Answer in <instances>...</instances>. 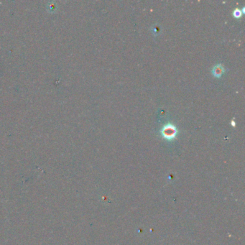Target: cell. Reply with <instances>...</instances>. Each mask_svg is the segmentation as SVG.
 I'll return each instance as SVG.
<instances>
[{
	"mask_svg": "<svg viewBox=\"0 0 245 245\" xmlns=\"http://www.w3.org/2000/svg\"><path fill=\"white\" fill-rule=\"evenodd\" d=\"M231 126L234 127L236 126V123H235V122H234V119H232V120H231Z\"/></svg>",
	"mask_w": 245,
	"mask_h": 245,
	"instance_id": "cell-5",
	"label": "cell"
},
{
	"mask_svg": "<svg viewBox=\"0 0 245 245\" xmlns=\"http://www.w3.org/2000/svg\"><path fill=\"white\" fill-rule=\"evenodd\" d=\"M225 72V69H224V66H223L221 63H218L216 66H214V67L212 68L211 73L214 75V77L216 78H220L224 73Z\"/></svg>",
	"mask_w": 245,
	"mask_h": 245,
	"instance_id": "cell-2",
	"label": "cell"
},
{
	"mask_svg": "<svg viewBox=\"0 0 245 245\" xmlns=\"http://www.w3.org/2000/svg\"><path fill=\"white\" fill-rule=\"evenodd\" d=\"M178 133V130L176 127L171 123H168L165 125L160 130V135L163 138L166 140H174Z\"/></svg>",
	"mask_w": 245,
	"mask_h": 245,
	"instance_id": "cell-1",
	"label": "cell"
},
{
	"mask_svg": "<svg viewBox=\"0 0 245 245\" xmlns=\"http://www.w3.org/2000/svg\"><path fill=\"white\" fill-rule=\"evenodd\" d=\"M160 27L157 25H155L154 27H153V29H152V32H153V34H155V35H158V33H160Z\"/></svg>",
	"mask_w": 245,
	"mask_h": 245,
	"instance_id": "cell-4",
	"label": "cell"
},
{
	"mask_svg": "<svg viewBox=\"0 0 245 245\" xmlns=\"http://www.w3.org/2000/svg\"><path fill=\"white\" fill-rule=\"evenodd\" d=\"M244 10H245V8H244V7H243V8H242V11H241V12H242V13H244V12H245Z\"/></svg>",
	"mask_w": 245,
	"mask_h": 245,
	"instance_id": "cell-6",
	"label": "cell"
},
{
	"mask_svg": "<svg viewBox=\"0 0 245 245\" xmlns=\"http://www.w3.org/2000/svg\"><path fill=\"white\" fill-rule=\"evenodd\" d=\"M242 14V13L241 10H240V9H235V10H234V12H233V16H234V17H236V18H240V17H241Z\"/></svg>",
	"mask_w": 245,
	"mask_h": 245,
	"instance_id": "cell-3",
	"label": "cell"
}]
</instances>
